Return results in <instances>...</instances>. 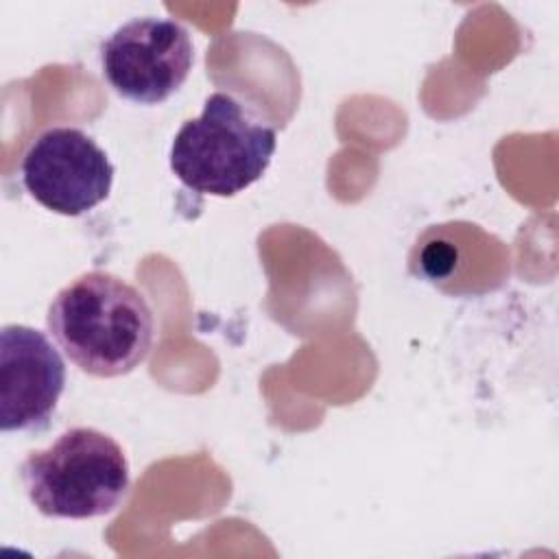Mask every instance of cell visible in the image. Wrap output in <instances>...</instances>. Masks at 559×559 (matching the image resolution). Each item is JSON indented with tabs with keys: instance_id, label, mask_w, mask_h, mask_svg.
<instances>
[{
	"instance_id": "2",
	"label": "cell",
	"mask_w": 559,
	"mask_h": 559,
	"mask_svg": "<svg viewBox=\"0 0 559 559\" xmlns=\"http://www.w3.org/2000/svg\"><path fill=\"white\" fill-rule=\"evenodd\" d=\"M20 478L41 515L90 520L120 507L131 469L124 450L109 435L76 426L46 450L31 452L20 465Z\"/></svg>"
},
{
	"instance_id": "6",
	"label": "cell",
	"mask_w": 559,
	"mask_h": 559,
	"mask_svg": "<svg viewBox=\"0 0 559 559\" xmlns=\"http://www.w3.org/2000/svg\"><path fill=\"white\" fill-rule=\"evenodd\" d=\"M66 386V365L48 336L11 323L0 330V428L41 430Z\"/></svg>"
},
{
	"instance_id": "1",
	"label": "cell",
	"mask_w": 559,
	"mask_h": 559,
	"mask_svg": "<svg viewBox=\"0 0 559 559\" xmlns=\"http://www.w3.org/2000/svg\"><path fill=\"white\" fill-rule=\"evenodd\" d=\"M46 328L70 362L96 378L131 373L146 360L155 334L146 297L107 271L63 286L48 306Z\"/></svg>"
},
{
	"instance_id": "4",
	"label": "cell",
	"mask_w": 559,
	"mask_h": 559,
	"mask_svg": "<svg viewBox=\"0 0 559 559\" xmlns=\"http://www.w3.org/2000/svg\"><path fill=\"white\" fill-rule=\"evenodd\" d=\"M98 55L103 76L120 98L159 105L188 79L194 44L181 22L148 15L118 26Z\"/></svg>"
},
{
	"instance_id": "3",
	"label": "cell",
	"mask_w": 559,
	"mask_h": 559,
	"mask_svg": "<svg viewBox=\"0 0 559 559\" xmlns=\"http://www.w3.org/2000/svg\"><path fill=\"white\" fill-rule=\"evenodd\" d=\"M277 146L273 127L262 124L231 94L214 92L199 118L186 120L170 144V170L199 194L234 197L262 179Z\"/></svg>"
},
{
	"instance_id": "5",
	"label": "cell",
	"mask_w": 559,
	"mask_h": 559,
	"mask_svg": "<svg viewBox=\"0 0 559 559\" xmlns=\"http://www.w3.org/2000/svg\"><path fill=\"white\" fill-rule=\"evenodd\" d=\"M22 183L46 210L81 216L103 203L114 183L107 153L76 127H50L22 157Z\"/></svg>"
}]
</instances>
